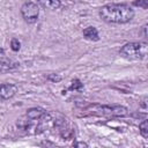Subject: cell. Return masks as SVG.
I'll return each instance as SVG.
<instances>
[{"mask_svg":"<svg viewBox=\"0 0 148 148\" xmlns=\"http://www.w3.org/2000/svg\"><path fill=\"white\" fill-rule=\"evenodd\" d=\"M37 2L45 9H58L61 5L60 0H37Z\"/></svg>","mask_w":148,"mask_h":148,"instance_id":"cell-9","label":"cell"},{"mask_svg":"<svg viewBox=\"0 0 148 148\" xmlns=\"http://www.w3.org/2000/svg\"><path fill=\"white\" fill-rule=\"evenodd\" d=\"M133 5L136 7H141L142 9H147L148 8V0H134Z\"/></svg>","mask_w":148,"mask_h":148,"instance_id":"cell-13","label":"cell"},{"mask_svg":"<svg viewBox=\"0 0 148 148\" xmlns=\"http://www.w3.org/2000/svg\"><path fill=\"white\" fill-rule=\"evenodd\" d=\"M17 91V87L12 83H3L0 84V99L6 101L12 98Z\"/></svg>","mask_w":148,"mask_h":148,"instance_id":"cell-6","label":"cell"},{"mask_svg":"<svg viewBox=\"0 0 148 148\" xmlns=\"http://www.w3.org/2000/svg\"><path fill=\"white\" fill-rule=\"evenodd\" d=\"M148 52V45L146 42H131L125 44L120 51L119 54L130 60H141L147 57Z\"/></svg>","mask_w":148,"mask_h":148,"instance_id":"cell-3","label":"cell"},{"mask_svg":"<svg viewBox=\"0 0 148 148\" xmlns=\"http://www.w3.org/2000/svg\"><path fill=\"white\" fill-rule=\"evenodd\" d=\"M21 15L27 23H35L39 15V8L37 3L31 1L24 2L21 7Z\"/></svg>","mask_w":148,"mask_h":148,"instance_id":"cell-5","label":"cell"},{"mask_svg":"<svg viewBox=\"0 0 148 148\" xmlns=\"http://www.w3.org/2000/svg\"><path fill=\"white\" fill-rule=\"evenodd\" d=\"M139 130H140V134L143 136V138H148V121L147 120H143L140 125H139Z\"/></svg>","mask_w":148,"mask_h":148,"instance_id":"cell-11","label":"cell"},{"mask_svg":"<svg viewBox=\"0 0 148 148\" xmlns=\"http://www.w3.org/2000/svg\"><path fill=\"white\" fill-rule=\"evenodd\" d=\"M18 67V64L8 58H0V73H6Z\"/></svg>","mask_w":148,"mask_h":148,"instance_id":"cell-7","label":"cell"},{"mask_svg":"<svg viewBox=\"0 0 148 148\" xmlns=\"http://www.w3.org/2000/svg\"><path fill=\"white\" fill-rule=\"evenodd\" d=\"M46 111L43 109V108H31V109H29L28 111H27V113H25V116L29 118V119H31V120H38L44 113H45Z\"/></svg>","mask_w":148,"mask_h":148,"instance_id":"cell-8","label":"cell"},{"mask_svg":"<svg viewBox=\"0 0 148 148\" xmlns=\"http://www.w3.org/2000/svg\"><path fill=\"white\" fill-rule=\"evenodd\" d=\"M46 79L49 81H52V82H59V81H61V76L58 75V74H49L46 76Z\"/></svg>","mask_w":148,"mask_h":148,"instance_id":"cell-15","label":"cell"},{"mask_svg":"<svg viewBox=\"0 0 148 148\" xmlns=\"http://www.w3.org/2000/svg\"><path fill=\"white\" fill-rule=\"evenodd\" d=\"M98 15L108 23L123 24L134 17V10L127 3H108L99 8Z\"/></svg>","mask_w":148,"mask_h":148,"instance_id":"cell-1","label":"cell"},{"mask_svg":"<svg viewBox=\"0 0 148 148\" xmlns=\"http://www.w3.org/2000/svg\"><path fill=\"white\" fill-rule=\"evenodd\" d=\"M83 36H84L87 39L94 40V42H96V40L99 39L98 31H97V29H96L95 27H88V28H86V29L83 30Z\"/></svg>","mask_w":148,"mask_h":148,"instance_id":"cell-10","label":"cell"},{"mask_svg":"<svg viewBox=\"0 0 148 148\" xmlns=\"http://www.w3.org/2000/svg\"><path fill=\"white\" fill-rule=\"evenodd\" d=\"M73 146L74 147H88V145L86 142H74Z\"/></svg>","mask_w":148,"mask_h":148,"instance_id":"cell-16","label":"cell"},{"mask_svg":"<svg viewBox=\"0 0 148 148\" xmlns=\"http://www.w3.org/2000/svg\"><path fill=\"white\" fill-rule=\"evenodd\" d=\"M127 108L123 105H101V104H91L83 109V116L92 114V116H102V117H124L126 116Z\"/></svg>","mask_w":148,"mask_h":148,"instance_id":"cell-2","label":"cell"},{"mask_svg":"<svg viewBox=\"0 0 148 148\" xmlns=\"http://www.w3.org/2000/svg\"><path fill=\"white\" fill-rule=\"evenodd\" d=\"M20 47H21V43L18 42V39L13 38L12 42H10V49H12L14 52H17V51L20 50Z\"/></svg>","mask_w":148,"mask_h":148,"instance_id":"cell-14","label":"cell"},{"mask_svg":"<svg viewBox=\"0 0 148 148\" xmlns=\"http://www.w3.org/2000/svg\"><path fill=\"white\" fill-rule=\"evenodd\" d=\"M0 101H1V99H0Z\"/></svg>","mask_w":148,"mask_h":148,"instance_id":"cell-17","label":"cell"},{"mask_svg":"<svg viewBox=\"0 0 148 148\" xmlns=\"http://www.w3.org/2000/svg\"><path fill=\"white\" fill-rule=\"evenodd\" d=\"M82 87H83V83L79 79H75V80L72 81V84L69 87V90H80V89H82Z\"/></svg>","mask_w":148,"mask_h":148,"instance_id":"cell-12","label":"cell"},{"mask_svg":"<svg viewBox=\"0 0 148 148\" xmlns=\"http://www.w3.org/2000/svg\"><path fill=\"white\" fill-rule=\"evenodd\" d=\"M53 126L59 130V134L64 140H71V139L75 138V134H76L75 126L67 118L56 119L53 121Z\"/></svg>","mask_w":148,"mask_h":148,"instance_id":"cell-4","label":"cell"}]
</instances>
